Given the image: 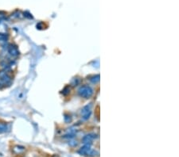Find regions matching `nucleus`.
<instances>
[{"instance_id": "1", "label": "nucleus", "mask_w": 179, "mask_h": 157, "mask_svg": "<svg viewBox=\"0 0 179 157\" xmlns=\"http://www.w3.org/2000/svg\"><path fill=\"white\" fill-rule=\"evenodd\" d=\"M8 52L10 53V55H11L13 56H17L19 54V52L18 51V49L15 46H13V45H10V46L9 47Z\"/></svg>"}, {"instance_id": "3", "label": "nucleus", "mask_w": 179, "mask_h": 157, "mask_svg": "<svg viewBox=\"0 0 179 157\" xmlns=\"http://www.w3.org/2000/svg\"><path fill=\"white\" fill-rule=\"evenodd\" d=\"M7 129V125L4 121H0V133H5Z\"/></svg>"}, {"instance_id": "2", "label": "nucleus", "mask_w": 179, "mask_h": 157, "mask_svg": "<svg viewBox=\"0 0 179 157\" xmlns=\"http://www.w3.org/2000/svg\"><path fill=\"white\" fill-rule=\"evenodd\" d=\"M25 150V148L22 146H15L14 147V148H13V152H14L15 154H20V153H22Z\"/></svg>"}]
</instances>
